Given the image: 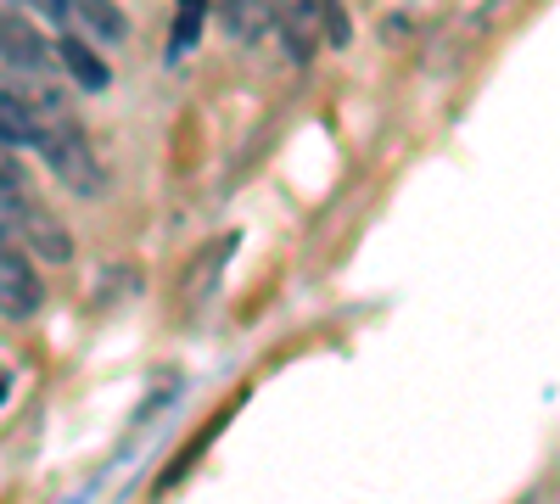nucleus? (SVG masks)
Listing matches in <instances>:
<instances>
[{
	"label": "nucleus",
	"mask_w": 560,
	"mask_h": 504,
	"mask_svg": "<svg viewBox=\"0 0 560 504\" xmlns=\"http://www.w3.org/2000/svg\"><path fill=\"white\" fill-rule=\"evenodd\" d=\"M39 152L51 163V174L73 197H102L107 191V174L102 157L90 152V134L79 129V118H57V124H39Z\"/></svg>",
	"instance_id": "1"
},
{
	"label": "nucleus",
	"mask_w": 560,
	"mask_h": 504,
	"mask_svg": "<svg viewBox=\"0 0 560 504\" xmlns=\"http://www.w3.org/2000/svg\"><path fill=\"white\" fill-rule=\"evenodd\" d=\"M39 308V274L23 258V247L0 242V314L7 319H28Z\"/></svg>",
	"instance_id": "2"
},
{
	"label": "nucleus",
	"mask_w": 560,
	"mask_h": 504,
	"mask_svg": "<svg viewBox=\"0 0 560 504\" xmlns=\"http://www.w3.org/2000/svg\"><path fill=\"white\" fill-rule=\"evenodd\" d=\"M0 62H12V68H23V73H39V68L57 62V45L45 39L28 17L0 12Z\"/></svg>",
	"instance_id": "3"
},
{
	"label": "nucleus",
	"mask_w": 560,
	"mask_h": 504,
	"mask_svg": "<svg viewBox=\"0 0 560 504\" xmlns=\"http://www.w3.org/2000/svg\"><path fill=\"white\" fill-rule=\"evenodd\" d=\"M230 253H236V236H213V242L191 258V269L179 274V303H185V308H197V303L213 297V286H219V274H224Z\"/></svg>",
	"instance_id": "4"
},
{
	"label": "nucleus",
	"mask_w": 560,
	"mask_h": 504,
	"mask_svg": "<svg viewBox=\"0 0 560 504\" xmlns=\"http://www.w3.org/2000/svg\"><path fill=\"white\" fill-rule=\"evenodd\" d=\"M57 62L73 73L79 90H90V96H102V90L113 84V68H107L96 51H90V39H84V34H62V39H57Z\"/></svg>",
	"instance_id": "5"
},
{
	"label": "nucleus",
	"mask_w": 560,
	"mask_h": 504,
	"mask_svg": "<svg viewBox=\"0 0 560 504\" xmlns=\"http://www.w3.org/2000/svg\"><path fill=\"white\" fill-rule=\"evenodd\" d=\"M68 17L84 28V39H102V45L129 39V17L113 7V0H68Z\"/></svg>",
	"instance_id": "6"
},
{
	"label": "nucleus",
	"mask_w": 560,
	"mask_h": 504,
	"mask_svg": "<svg viewBox=\"0 0 560 504\" xmlns=\"http://www.w3.org/2000/svg\"><path fill=\"white\" fill-rule=\"evenodd\" d=\"M23 247H28L34 258H45V263H68V258H73V242H68V231H62V219L45 213L39 202H34V213H28V224H23Z\"/></svg>",
	"instance_id": "7"
},
{
	"label": "nucleus",
	"mask_w": 560,
	"mask_h": 504,
	"mask_svg": "<svg viewBox=\"0 0 560 504\" xmlns=\"http://www.w3.org/2000/svg\"><path fill=\"white\" fill-rule=\"evenodd\" d=\"M224 28L230 34H236L242 45H258L275 23H280V7H275V0H224Z\"/></svg>",
	"instance_id": "8"
},
{
	"label": "nucleus",
	"mask_w": 560,
	"mask_h": 504,
	"mask_svg": "<svg viewBox=\"0 0 560 504\" xmlns=\"http://www.w3.org/2000/svg\"><path fill=\"white\" fill-rule=\"evenodd\" d=\"M7 146H39V124L18 90H0V152Z\"/></svg>",
	"instance_id": "9"
},
{
	"label": "nucleus",
	"mask_w": 560,
	"mask_h": 504,
	"mask_svg": "<svg viewBox=\"0 0 560 504\" xmlns=\"http://www.w3.org/2000/svg\"><path fill=\"white\" fill-rule=\"evenodd\" d=\"M202 17H208V0H179V7H174V28H168V57L197 51V39H202Z\"/></svg>",
	"instance_id": "10"
},
{
	"label": "nucleus",
	"mask_w": 560,
	"mask_h": 504,
	"mask_svg": "<svg viewBox=\"0 0 560 504\" xmlns=\"http://www.w3.org/2000/svg\"><path fill=\"white\" fill-rule=\"evenodd\" d=\"M275 28L287 34V45H292V57H298V62H308V57H314V39H319V34H314V7H308V0H298L292 12H280V23H275Z\"/></svg>",
	"instance_id": "11"
},
{
	"label": "nucleus",
	"mask_w": 560,
	"mask_h": 504,
	"mask_svg": "<svg viewBox=\"0 0 560 504\" xmlns=\"http://www.w3.org/2000/svg\"><path fill=\"white\" fill-rule=\"evenodd\" d=\"M308 7H314V17H319V28H325V34H319L325 45H348V39H353L348 12L337 7V0H308Z\"/></svg>",
	"instance_id": "12"
},
{
	"label": "nucleus",
	"mask_w": 560,
	"mask_h": 504,
	"mask_svg": "<svg viewBox=\"0 0 560 504\" xmlns=\"http://www.w3.org/2000/svg\"><path fill=\"white\" fill-rule=\"evenodd\" d=\"M0 392H7V371H0Z\"/></svg>",
	"instance_id": "13"
},
{
	"label": "nucleus",
	"mask_w": 560,
	"mask_h": 504,
	"mask_svg": "<svg viewBox=\"0 0 560 504\" xmlns=\"http://www.w3.org/2000/svg\"><path fill=\"white\" fill-rule=\"evenodd\" d=\"M0 12H7V0H0Z\"/></svg>",
	"instance_id": "14"
}]
</instances>
